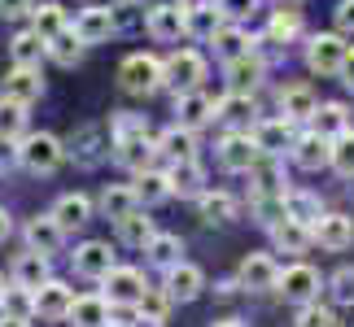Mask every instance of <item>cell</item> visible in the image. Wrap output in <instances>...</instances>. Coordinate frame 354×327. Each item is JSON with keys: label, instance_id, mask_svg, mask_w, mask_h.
Returning a JSON list of instances; mask_svg holds the SVG:
<instances>
[{"label": "cell", "instance_id": "47", "mask_svg": "<svg viewBox=\"0 0 354 327\" xmlns=\"http://www.w3.org/2000/svg\"><path fill=\"white\" fill-rule=\"evenodd\" d=\"M0 310H5L9 319H26V323H31V319H35V288L13 284V288L5 293V306H0Z\"/></svg>", "mask_w": 354, "mask_h": 327}, {"label": "cell", "instance_id": "39", "mask_svg": "<svg viewBox=\"0 0 354 327\" xmlns=\"http://www.w3.org/2000/svg\"><path fill=\"white\" fill-rule=\"evenodd\" d=\"M118 240H122V244H136V249H145V244L153 240V218H145L140 210H131L127 218H118Z\"/></svg>", "mask_w": 354, "mask_h": 327}, {"label": "cell", "instance_id": "2", "mask_svg": "<svg viewBox=\"0 0 354 327\" xmlns=\"http://www.w3.org/2000/svg\"><path fill=\"white\" fill-rule=\"evenodd\" d=\"M18 161L31 175H53L66 161V148L57 135H48V131H35V135H22V144H18Z\"/></svg>", "mask_w": 354, "mask_h": 327}, {"label": "cell", "instance_id": "20", "mask_svg": "<svg viewBox=\"0 0 354 327\" xmlns=\"http://www.w3.org/2000/svg\"><path fill=\"white\" fill-rule=\"evenodd\" d=\"M254 144L263 148V153L280 157L284 148L293 144V122L284 118V114H280V118H267V122H258V127H254Z\"/></svg>", "mask_w": 354, "mask_h": 327}, {"label": "cell", "instance_id": "25", "mask_svg": "<svg viewBox=\"0 0 354 327\" xmlns=\"http://www.w3.org/2000/svg\"><path fill=\"white\" fill-rule=\"evenodd\" d=\"M315 109H319L315 92H310V88H302V83H297V88H284V92H280V114L289 118V122H310V118H315Z\"/></svg>", "mask_w": 354, "mask_h": 327}, {"label": "cell", "instance_id": "28", "mask_svg": "<svg viewBox=\"0 0 354 327\" xmlns=\"http://www.w3.org/2000/svg\"><path fill=\"white\" fill-rule=\"evenodd\" d=\"M184 26H188V35L210 39V35L223 26V9L214 5V0H210V5H188V9H184Z\"/></svg>", "mask_w": 354, "mask_h": 327}, {"label": "cell", "instance_id": "10", "mask_svg": "<svg viewBox=\"0 0 354 327\" xmlns=\"http://www.w3.org/2000/svg\"><path fill=\"white\" fill-rule=\"evenodd\" d=\"M153 157H158V140H149V135H127V140H114V161L122 170H131V175H140L153 166Z\"/></svg>", "mask_w": 354, "mask_h": 327}, {"label": "cell", "instance_id": "45", "mask_svg": "<svg viewBox=\"0 0 354 327\" xmlns=\"http://www.w3.org/2000/svg\"><path fill=\"white\" fill-rule=\"evenodd\" d=\"M0 135L5 140H22L26 135V105L22 101H0Z\"/></svg>", "mask_w": 354, "mask_h": 327}, {"label": "cell", "instance_id": "14", "mask_svg": "<svg viewBox=\"0 0 354 327\" xmlns=\"http://www.w3.org/2000/svg\"><path fill=\"white\" fill-rule=\"evenodd\" d=\"M236 279H241V288H250V293H267V288H276V284H280V266L271 262L267 253H250L241 262V275Z\"/></svg>", "mask_w": 354, "mask_h": 327}, {"label": "cell", "instance_id": "29", "mask_svg": "<svg viewBox=\"0 0 354 327\" xmlns=\"http://www.w3.org/2000/svg\"><path fill=\"white\" fill-rule=\"evenodd\" d=\"M48 52V39L35 31H18L13 35V44H9V57H13V66H39V57Z\"/></svg>", "mask_w": 354, "mask_h": 327}, {"label": "cell", "instance_id": "63", "mask_svg": "<svg viewBox=\"0 0 354 327\" xmlns=\"http://www.w3.org/2000/svg\"><path fill=\"white\" fill-rule=\"evenodd\" d=\"M5 293H9V288H5V275H0V306H5Z\"/></svg>", "mask_w": 354, "mask_h": 327}, {"label": "cell", "instance_id": "32", "mask_svg": "<svg viewBox=\"0 0 354 327\" xmlns=\"http://www.w3.org/2000/svg\"><path fill=\"white\" fill-rule=\"evenodd\" d=\"M258 79H263V57H254V52H241V57L227 61V83H232V92H250Z\"/></svg>", "mask_w": 354, "mask_h": 327}, {"label": "cell", "instance_id": "42", "mask_svg": "<svg viewBox=\"0 0 354 327\" xmlns=\"http://www.w3.org/2000/svg\"><path fill=\"white\" fill-rule=\"evenodd\" d=\"M175 301L167 297V288H145V297L136 301V319H145V323H167V310H171Z\"/></svg>", "mask_w": 354, "mask_h": 327}, {"label": "cell", "instance_id": "50", "mask_svg": "<svg viewBox=\"0 0 354 327\" xmlns=\"http://www.w3.org/2000/svg\"><path fill=\"white\" fill-rule=\"evenodd\" d=\"M328 293L337 306H354V266H342L337 275L328 279Z\"/></svg>", "mask_w": 354, "mask_h": 327}, {"label": "cell", "instance_id": "49", "mask_svg": "<svg viewBox=\"0 0 354 327\" xmlns=\"http://www.w3.org/2000/svg\"><path fill=\"white\" fill-rule=\"evenodd\" d=\"M297 327H342V319H337L328 306H319V301H306L302 310H297Z\"/></svg>", "mask_w": 354, "mask_h": 327}, {"label": "cell", "instance_id": "36", "mask_svg": "<svg viewBox=\"0 0 354 327\" xmlns=\"http://www.w3.org/2000/svg\"><path fill=\"white\" fill-rule=\"evenodd\" d=\"M131 210H140V201H136V188H127V184H114V188H105L101 192V214L105 218H127Z\"/></svg>", "mask_w": 354, "mask_h": 327}, {"label": "cell", "instance_id": "58", "mask_svg": "<svg viewBox=\"0 0 354 327\" xmlns=\"http://www.w3.org/2000/svg\"><path fill=\"white\" fill-rule=\"evenodd\" d=\"M18 140H5V135H0V166H9L13 157H18V148H13Z\"/></svg>", "mask_w": 354, "mask_h": 327}, {"label": "cell", "instance_id": "12", "mask_svg": "<svg viewBox=\"0 0 354 327\" xmlns=\"http://www.w3.org/2000/svg\"><path fill=\"white\" fill-rule=\"evenodd\" d=\"M175 122L188 131L206 127V122H214V101L206 97V92H175Z\"/></svg>", "mask_w": 354, "mask_h": 327}, {"label": "cell", "instance_id": "19", "mask_svg": "<svg viewBox=\"0 0 354 327\" xmlns=\"http://www.w3.org/2000/svg\"><path fill=\"white\" fill-rule=\"evenodd\" d=\"M39 92H44L39 66H13V70L5 75V97H9V101L31 105V101H39Z\"/></svg>", "mask_w": 354, "mask_h": 327}, {"label": "cell", "instance_id": "13", "mask_svg": "<svg viewBox=\"0 0 354 327\" xmlns=\"http://www.w3.org/2000/svg\"><path fill=\"white\" fill-rule=\"evenodd\" d=\"M162 288H167L171 301H197L201 288H206V275L193 262H175V266H167V284Z\"/></svg>", "mask_w": 354, "mask_h": 327}, {"label": "cell", "instance_id": "15", "mask_svg": "<svg viewBox=\"0 0 354 327\" xmlns=\"http://www.w3.org/2000/svg\"><path fill=\"white\" fill-rule=\"evenodd\" d=\"M149 35L153 39H180V35H188V26H184V5L180 0H167V5H153L149 9Z\"/></svg>", "mask_w": 354, "mask_h": 327}, {"label": "cell", "instance_id": "56", "mask_svg": "<svg viewBox=\"0 0 354 327\" xmlns=\"http://www.w3.org/2000/svg\"><path fill=\"white\" fill-rule=\"evenodd\" d=\"M31 9H35V0H0V18H22Z\"/></svg>", "mask_w": 354, "mask_h": 327}, {"label": "cell", "instance_id": "3", "mask_svg": "<svg viewBox=\"0 0 354 327\" xmlns=\"http://www.w3.org/2000/svg\"><path fill=\"white\" fill-rule=\"evenodd\" d=\"M162 70H167V83L175 92H193L201 88V79H206V57H201L197 48H175L167 61H162Z\"/></svg>", "mask_w": 354, "mask_h": 327}, {"label": "cell", "instance_id": "57", "mask_svg": "<svg viewBox=\"0 0 354 327\" xmlns=\"http://www.w3.org/2000/svg\"><path fill=\"white\" fill-rule=\"evenodd\" d=\"M337 79H342V83H346V88L354 92V48L346 52V61H342V75H337Z\"/></svg>", "mask_w": 354, "mask_h": 327}, {"label": "cell", "instance_id": "21", "mask_svg": "<svg viewBox=\"0 0 354 327\" xmlns=\"http://www.w3.org/2000/svg\"><path fill=\"white\" fill-rule=\"evenodd\" d=\"M131 188H136V201H140V210L162 206L167 197H175V192H171V175H167V170H153V166L136 175V184H131Z\"/></svg>", "mask_w": 354, "mask_h": 327}, {"label": "cell", "instance_id": "11", "mask_svg": "<svg viewBox=\"0 0 354 327\" xmlns=\"http://www.w3.org/2000/svg\"><path fill=\"white\" fill-rule=\"evenodd\" d=\"M114 266L118 262H114V253H110V244H105V240H84L75 249V270L84 279H105Z\"/></svg>", "mask_w": 354, "mask_h": 327}, {"label": "cell", "instance_id": "27", "mask_svg": "<svg viewBox=\"0 0 354 327\" xmlns=\"http://www.w3.org/2000/svg\"><path fill=\"white\" fill-rule=\"evenodd\" d=\"M53 218L62 223V231H79L92 218V201L84 197V192H66L57 206H53Z\"/></svg>", "mask_w": 354, "mask_h": 327}, {"label": "cell", "instance_id": "52", "mask_svg": "<svg viewBox=\"0 0 354 327\" xmlns=\"http://www.w3.org/2000/svg\"><path fill=\"white\" fill-rule=\"evenodd\" d=\"M127 135H149L145 114H118L114 118V140H127Z\"/></svg>", "mask_w": 354, "mask_h": 327}, {"label": "cell", "instance_id": "48", "mask_svg": "<svg viewBox=\"0 0 354 327\" xmlns=\"http://www.w3.org/2000/svg\"><path fill=\"white\" fill-rule=\"evenodd\" d=\"M297 31H302L297 9H276V13H271V26H267V39H271V44H289Z\"/></svg>", "mask_w": 354, "mask_h": 327}, {"label": "cell", "instance_id": "59", "mask_svg": "<svg viewBox=\"0 0 354 327\" xmlns=\"http://www.w3.org/2000/svg\"><path fill=\"white\" fill-rule=\"evenodd\" d=\"M9 231H13V218L5 214V206H0V240H9Z\"/></svg>", "mask_w": 354, "mask_h": 327}, {"label": "cell", "instance_id": "46", "mask_svg": "<svg viewBox=\"0 0 354 327\" xmlns=\"http://www.w3.org/2000/svg\"><path fill=\"white\" fill-rule=\"evenodd\" d=\"M31 26H35V31L44 35V39H53L57 31H66L71 22H66V9H62V5H53V0H48V5L31 9Z\"/></svg>", "mask_w": 354, "mask_h": 327}, {"label": "cell", "instance_id": "30", "mask_svg": "<svg viewBox=\"0 0 354 327\" xmlns=\"http://www.w3.org/2000/svg\"><path fill=\"white\" fill-rule=\"evenodd\" d=\"M71 323L75 327H110V301L105 297H75Z\"/></svg>", "mask_w": 354, "mask_h": 327}, {"label": "cell", "instance_id": "23", "mask_svg": "<svg viewBox=\"0 0 354 327\" xmlns=\"http://www.w3.org/2000/svg\"><path fill=\"white\" fill-rule=\"evenodd\" d=\"M158 153L167 161H188V157H197V135L175 122V127H167L158 135Z\"/></svg>", "mask_w": 354, "mask_h": 327}, {"label": "cell", "instance_id": "18", "mask_svg": "<svg viewBox=\"0 0 354 327\" xmlns=\"http://www.w3.org/2000/svg\"><path fill=\"white\" fill-rule=\"evenodd\" d=\"M267 231H271V244H276L280 253H293V257L306 253L310 244H315V231L302 227V223H293V218H280V223H271Z\"/></svg>", "mask_w": 354, "mask_h": 327}, {"label": "cell", "instance_id": "22", "mask_svg": "<svg viewBox=\"0 0 354 327\" xmlns=\"http://www.w3.org/2000/svg\"><path fill=\"white\" fill-rule=\"evenodd\" d=\"M75 35L84 39V44H105V39L114 35V13L110 9H84L75 18Z\"/></svg>", "mask_w": 354, "mask_h": 327}, {"label": "cell", "instance_id": "55", "mask_svg": "<svg viewBox=\"0 0 354 327\" xmlns=\"http://www.w3.org/2000/svg\"><path fill=\"white\" fill-rule=\"evenodd\" d=\"M97 140H101V131H97V127H84V131H79V144H84L79 161H84V166H92V161H97V148H92Z\"/></svg>", "mask_w": 354, "mask_h": 327}, {"label": "cell", "instance_id": "41", "mask_svg": "<svg viewBox=\"0 0 354 327\" xmlns=\"http://www.w3.org/2000/svg\"><path fill=\"white\" fill-rule=\"evenodd\" d=\"M197 210L206 223H232L236 218V201L227 197V192H201L197 197Z\"/></svg>", "mask_w": 354, "mask_h": 327}, {"label": "cell", "instance_id": "17", "mask_svg": "<svg viewBox=\"0 0 354 327\" xmlns=\"http://www.w3.org/2000/svg\"><path fill=\"white\" fill-rule=\"evenodd\" d=\"M62 240H66V231H62V223H57L53 214L31 218V223H26V249H35V253L53 257V253L62 249Z\"/></svg>", "mask_w": 354, "mask_h": 327}, {"label": "cell", "instance_id": "6", "mask_svg": "<svg viewBox=\"0 0 354 327\" xmlns=\"http://www.w3.org/2000/svg\"><path fill=\"white\" fill-rule=\"evenodd\" d=\"M289 153H293V166H297V170H319V166H328V157H333V140L310 127V131H302V135H293Z\"/></svg>", "mask_w": 354, "mask_h": 327}, {"label": "cell", "instance_id": "4", "mask_svg": "<svg viewBox=\"0 0 354 327\" xmlns=\"http://www.w3.org/2000/svg\"><path fill=\"white\" fill-rule=\"evenodd\" d=\"M346 52H350V44H346L342 31H324V35H315V39L306 44V66H310L315 75H342Z\"/></svg>", "mask_w": 354, "mask_h": 327}, {"label": "cell", "instance_id": "34", "mask_svg": "<svg viewBox=\"0 0 354 327\" xmlns=\"http://www.w3.org/2000/svg\"><path fill=\"white\" fill-rule=\"evenodd\" d=\"M145 253H149V262L153 266H175V262H184V240L180 236H171V231H153V240L145 244Z\"/></svg>", "mask_w": 354, "mask_h": 327}, {"label": "cell", "instance_id": "64", "mask_svg": "<svg viewBox=\"0 0 354 327\" xmlns=\"http://www.w3.org/2000/svg\"><path fill=\"white\" fill-rule=\"evenodd\" d=\"M223 327H236V323H223Z\"/></svg>", "mask_w": 354, "mask_h": 327}, {"label": "cell", "instance_id": "60", "mask_svg": "<svg viewBox=\"0 0 354 327\" xmlns=\"http://www.w3.org/2000/svg\"><path fill=\"white\" fill-rule=\"evenodd\" d=\"M271 5H276V9H302L306 0H271Z\"/></svg>", "mask_w": 354, "mask_h": 327}, {"label": "cell", "instance_id": "7", "mask_svg": "<svg viewBox=\"0 0 354 327\" xmlns=\"http://www.w3.org/2000/svg\"><path fill=\"white\" fill-rule=\"evenodd\" d=\"M263 157V148L254 144V135H245V131H232V135H223V144H219V166L223 170H232V175H250V166Z\"/></svg>", "mask_w": 354, "mask_h": 327}, {"label": "cell", "instance_id": "37", "mask_svg": "<svg viewBox=\"0 0 354 327\" xmlns=\"http://www.w3.org/2000/svg\"><path fill=\"white\" fill-rule=\"evenodd\" d=\"M310 127H315L319 135H328V140H333V135H342V131L350 127V109H346L342 101H328V105H319V109H315Z\"/></svg>", "mask_w": 354, "mask_h": 327}, {"label": "cell", "instance_id": "38", "mask_svg": "<svg viewBox=\"0 0 354 327\" xmlns=\"http://www.w3.org/2000/svg\"><path fill=\"white\" fill-rule=\"evenodd\" d=\"M84 48H88V44L75 35V26H66V31H57V35L48 39V57L57 61V66H75L79 57H84Z\"/></svg>", "mask_w": 354, "mask_h": 327}, {"label": "cell", "instance_id": "43", "mask_svg": "<svg viewBox=\"0 0 354 327\" xmlns=\"http://www.w3.org/2000/svg\"><path fill=\"white\" fill-rule=\"evenodd\" d=\"M328 166L342 175V179H354V131L346 127L342 135H333V157H328Z\"/></svg>", "mask_w": 354, "mask_h": 327}, {"label": "cell", "instance_id": "31", "mask_svg": "<svg viewBox=\"0 0 354 327\" xmlns=\"http://www.w3.org/2000/svg\"><path fill=\"white\" fill-rule=\"evenodd\" d=\"M48 275V257L44 253H35V249H26L18 262H13V284H22V288H39Z\"/></svg>", "mask_w": 354, "mask_h": 327}, {"label": "cell", "instance_id": "40", "mask_svg": "<svg viewBox=\"0 0 354 327\" xmlns=\"http://www.w3.org/2000/svg\"><path fill=\"white\" fill-rule=\"evenodd\" d=\"M210 44H214V52H219L223 61H232V57H241V52H250V44L254 39L241 31V26H219V31L210 35Z\"/></svg>", "mask_w": 354, "mask_h": 327}, {"label": "cell", "instance_id": "24", "mask_svg": "<svg viewBox=\"0 0 354 327\" xmlns=\"http://www.w3.org/2000/svg\"><path fill=\"white\" fill-rule=\"evenodd\" d=\"M171 192L175 197H201L206 192V175H201L197 166V157H188V161H171Z\"/></svg>", "mask_w": 354, "mask_h": 327}, {"label": "cell", "instance_id": "8", "mask_svg": "<svg viewBox=\"0 0 354 327\" xmlns=\"http://www.w3.org/2000/svg\"><path fill=\"white\" fill-rule=\"evenodd\" d=\"M101 284H105V301L110 306H136L145 297V275L136 266H114Z\"/></svg>", "mask_w": 354, "mask_h": 327}, {"label": "cell", "instance_id": "16", "mask_svg": "<svg viewBox=\"0 0 354 327\" xmlns=\"http://www.w3.org/2000/svg\"><path fill=\"white\" fill-rule=\"evenodd\" d=\"M315 240H319V249H328V253L350 249V244H354V218H346V214H324L319 227H315Z\"/></svg>", "mask_w": 354, "mask_h": 327}, {"label": "cell", "instance_id": "61", "mask_svg": "<svg viewBox=\"0 0 354 327\" xmlns=\"http://www.w3.org/2000/svg\"><path fill=\"white\" fill-rule=\"evenodd\" d=\"M110 327H158V323H145V319H136V323H110Z\"/></svg>", "mask_w": 354, "mask_h": 327}, {"label": "cell", "instance_id": "26", "mask_svg": "<svg viewBox=\"0 0 354 327\" xmlns=\"http://www.w3.org/2000/svg\"><path fill=\"white\" fill-rule=\"evenodd\" d=\"M284 218H293V223L315 231L319 218H324V206H319L315 192H284Z\"/></svg>", "mask_w": 354, "mask_h": 327}, {"label": "cell", "instance_id": "44", "mask_svg": "<svg viewBox=\"0 0 354 327\" xmlns=\"http://www.w3.org/2000/svg\"><path fill=\"white\" fill-rule=\"evenodd\" d=\"M110 13H114V31H140V26H149V5H140V0H118Z\"/></svg>", "mask_w": 354, "mask_h": 327}, {"label": "cell", "instance_id": "51", "mask_svg": "<svg viewBox=\"0 0 354 327\" xmlns=\"http://www.w3.org/2000/svg\"><path fill=\"white\" fill-rule=\"evenodd\" d=\"M254 214H258V223H263V227L280 223V218H284V192L280 197H254Z\"/></svg>", "mask_w": 354, "mask_h": 327}, {"label": "cell", "instance_id": "54", "mask_svg": "<svg viewBox=\"0 0 354 327\" xmlns=\"http://www.w3.org/2000/svg\"><path fill=\"white\" fill-rule=\"evenodd\" d=\"M333 22L342 35H354V0H342V5L333 9Z\"/></svg>", "mask_w": 354, "mask_h": 327}, {"label": "cell", "instance_id": "1", "mask_svg": "<svg viewBox=\"0 0 354 327\" xmlns=\"http://www.w3.org/2000/svg\"><path fill=\"white\" fill-rule=\"evenodd\" d=\"M118 83H122V92H131V97H153V92L167 83V70H162V61L153 52H131V57L118 66Z\"/></svg>", "mask_w": 354, "mask_h": 327}, {"label": "cell", "instance_id": "35", "mask_svg": "<svg viewBox=\"0 0 354 327\" xmlns=\"http://www.w3.org/2000/svg\"><path fill=\"white\" fill-rule=\"evenodd\" d=\"M214 118L232 122V127L250 122V118H254V97H250V92H227V97L214 101Z\"/></svg>", "mask_w": 354, "mask_h": 327}, {"label": "cell", "instance_id": "62", "mask_svg": "<svg viewBox=\"0 0 354 327\" xmlns=\"http://www.w3.org/2000/svg\"><path fill=\"white\" fill-rule=\"evenodd\" d=\"M0 327H26V319H9L5 315V323H0Z\"/></svg>", "mask_w": 354, "mask_h": 327}, {"label": "cell", "instance_id": "53", "mask_svg": "<svg viewBox=\"0 0 354 327\" xmlns=\"http://www.w3.org/2000/svg\"><path fill=\"white\" fill-rule=\"evenodd\" d=\"M214 5L223 9V18H232V22H241V18H250V13L258 9V0H214Z\"/></svg>", "mask_w": 354, "mask_h": 327}, {"label": "cell", "instance_id": "9", "mask_svg": "<svg viewBox=\"0 0 354 327\" xmlns=\"http://www.w3.org/2000/svg\"><path fill=\"white\" fill-rule=\"evenodd\" d=\"M71 306H75V293L66 288L62 279H44V284L35 288V315H39V319L62 323V319H71Z\"/></svg>", "mask_w": 354, "mask_h": 327}, {"label": "cell", "instance_id": "5", "mask_svg": "<svg viewBox=\"0 0 354 327\" xmlns=\"http://www.w3.org/2000/svg\"><path fill=\"white\" fill-rule=\"evenodd\" d=\"M276 293H284V301H297V306L315 301V297H319V270H315V266H306V262L284 266V270H280Z\"/></svg>", "mask_w": 354, "mask_h": 327}, {"label": "cell", "instance_id": "33", "mask_svg": "<svg viewBox=\"0 0 354 327\" xmlns=\"http://www.w3.org/2000/svg\"><path fill=\"white\" fill-rule=\"evenodd\" d=\"M250 179H254V197H280L284 188H280V166H276V157L263 153L250 166Z\"/></svg>", "mask_w": 354, "mask_h": 327}]
</instances>
